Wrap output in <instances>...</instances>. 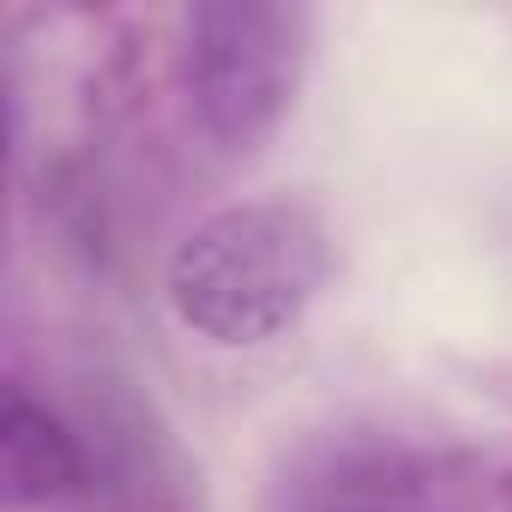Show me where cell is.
Segmentation results:
<instances>
[{
    "label": "cell",
    "instance_id": "2",
    "mask_svg": "<svg viewBox=\"0 0 512 512\" xmlns=\"http://www.w3.org/2000/svg\"><path fill=\"white\" fill-rule=\"evenodd\" d=\"M302 73V13L266 7V0H217L187 19V91L199 109V127L247 151L266 139Z\"/></svg>",
    "mask_w": 512,
    "mask_h": 512
},
{
    "label": "cell",
    "instance_id": "1",
    "mask_svg": "<svg viewBox=\"0 0 512 512\" xmlns=\"http://www.w3.org/2000/svg\"><path fill=\"white\" fill-rule=\"evenodd\" d=\"M326 272L320 217L290 199H253L205 217L175 247L169 302L211 344H266L308 314Z\"/></svg>",
    "mask_w": 512,
    "mask_h": 512
},
{
    "label": "cell",
    "instance_id": "3",
    "mask_svg": "<svg viewBox=\"0 0 512 512\" xmlns=\"http://www.w3.org/2000/svg\"><path fill=\"white\" fill-rule=\"evenodd\" d=\"M0 458H7V500L31 506L49 494H67L79 482V452L61 434V422L49 410H37L31 398L7 404V422H0Z\"/></svg>",
    "mask_w": 512,
    "mask_h": 512
}]
</instances>
